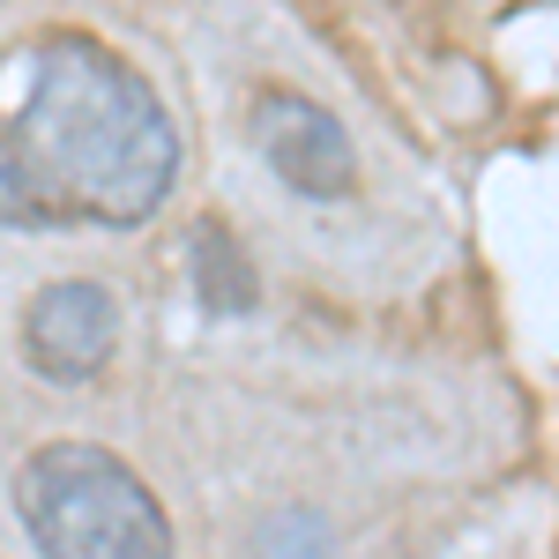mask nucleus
<instances>
[{
    "label": "nucleus",
    "mask_w": 559,
    "mask_h": 559,
    "mask_svg": "<svg viewBox=\"0 0 559 559\" xmlns=\"http://www.w3.org/2000/svg\"><path fill=\"white\" fill-rule=\"evenodd\" d=\"M187 284H194V306L210 313V321H231V313H254V269L247 254L231 247V231L202 216L194 231H187Z\"/></svg>",
    "instance_id": "obj_5"
},
{
    "label": "nucleus",
    "mask_w": 559,
    "mask_h": 559,
    "mask_svg": "<svg viewBox=\"0 0 559 559\" xmlns=\"http://www.w3.org/2000/svg\"><path fill=\"white\" fill-rule=\"evenodd\" d=\"M179 179V134L157 90L112 45L52 31L31 52V90L0 128V224L15 231H134Z\"/></svg>",
    "instance_id": "obj_1"
},
{
    "label": "nucleus",
    "mask_w": 559,
    "mask_h": 559,
    "mask_svg": "<svg viewBox=\"0 0 559 559\" xmlns=\"http://www.w3.org/2000/svg\"><path fill=\"white\" fill-rule=\"evenodd\" d=\"M15 515L38 552L60 559H165L173 522L150 500V485L90 448V440H52L15 471Z\"/></svg>",
    "instance_id": "obj_2"
},
{
    "label": "nucleus",
    "mask_w": 559,
    "mask_h": 559,
    "mask_svg": "<svg viewBox=\"0 0 559 559\" xmlns=\"http://www.w3.org/2000/svg\"><path fill=\"white\" fill-rule=\"evenodd\" d=\"M112 344H120V306L90 276L45 284L38 299H31V313H23V358L60 388L97 381L112 366Z\"/></svg>",
    "instance_id": "obj_4"
},
{
    "label": "nucleus",
    "mask_w": 559,
    "mask_h": 559,
    "mask_svg": "<svg viewBox=\"0 0 559 559\" xmlns=\"http://www.w3.org/2000/svg\"><path fill=\"white\" fill-rule=\"evenodd\" d=\"M254 150L306 202H344L358 187V157H350L344 120L329 105L299 97V90H261L254 97Z\"/></svg>",
    "instance_id": "obj_3"
}]
</instances>
